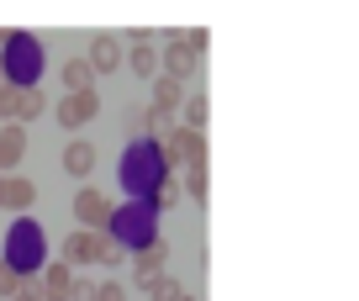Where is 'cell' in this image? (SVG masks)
Returning <instances> with one entry per match:
<instances>
[{
    "label": "cell",
    "mask_w": 359,
    "mask_h": 301,
    "mask_svg": "<svg viewBox=\"0 0 359 301\" xmlns=\"http://www.w3.org/2000/svg\"><path fill=\"white\" fill-rule=\"evenodd\" d=\"M116 180H122L127 201H154V190L169 180L164 143H154V138H137V143H127L122 164H116Z\"/></svg>",
    "instance_id": "cell-1"
},
{
    "label": "cell",
    "mask_w": 359,
    "mask_h": 301,
    "mask_svg": "<svg viewBox=\"0 0 359 301\" xmlns=\"http://www.w3.org/2000/svg\"><path fill=\"white\" fill-rule=\"evenodd\" d=\"M0 259H6L22 280L43 275V269H48V233H43V222L16 217V222L6 227V254H0Z\"/></svg>",
    "instance_id": "cell-2"
},
{
    "label": "cell",
    "mask_w": 359,
    "mask_h": 301,
    "mask_svg": "<svg viewBox=\"0 0 359 301\" xmlns=\"http://www.w3.org/2000/svg\"><path fill=\"white\" fill-rule=\"evenodd\" d=\"M106 233H111L122 248L143 254V248L158 243V206L154 201H122V206L111 212V227H106Z\"/></svg>",
    "instance_id": "cell-3"
},
{
    "label": "cell",
    "mask_w": 359,
    "mask_h": 301,
    "mask_svg": "<svg viewBox=\"0 0 359 301\" xmlns=\"http://www.w3.org/2000/svg\"><path fill=\"white\" fill-rule=\"evenodd\" d=\"M0 58H6V85H16V90H37V79L48 69L43 37H32V32H11V43L0 48Z\"/></svg>",
    "instance_id": "cell-4"
},
{
    "label": "cell",
    "mask_w": 359,
    "mask_h": 301,
    "mask_svg": "<svg viewBox=\"0 0 359 301\" xmlns=\"http://www.w3.org/2000/svg\"><path fill=\"white\" fill-rule=\"evenodd\" d=\"M164 164L169 175H191V169H206V138L191 133V127H175L164 138Z\"/></svg>",
    "instance_id": "cell-5"
},
{
    "label": "cell",
    "mask_w": 359,
    "mask_h": 301,
    "mask_svg": "<svg viewBox=\"0 0 359 301\" xmlns=\"http://www.w3.org/2000/svg\"><path fill=\"white\" fill-rule=\"evenodd\" d=\"M127 69H133L137 79H158L164 74V48H154V32H133L127 37Z\"/></svg>",
    "instance_id": "cell-6"
},
{
    "label": "cell",
    "mask_w": 359,
    "mask_h": 301,
    "mask_svg": "<svg viewBox=\"0 0 359 301\" xmlns=\"http://www.w3.org/2000/svg\"><path fill=\"white\" fill-rule=\"evenodd\" d=\"M111 212H116V206L101 196V190H90V185L74 196V217H79V227H85V233H95V227H111Z\"/></svg>",
    "instance_id": "cell-7"
},
{
    "label": "cell",
    "mask_w": 359,
    "mask_h": 301,
    "mask_svg": "<svg viewBox=\"0 0 359 301\" xmlns=\"http://www.w3.org/2000/svg\"><path fill=\"white\" fill-rule=\"evenodd\" d=\"M201 69V53L191 48V37H164V74L185 85V74Z\"/></svg>",
    "instance_id": "cell-8"
},
{
    "label": "cell",
    "mask_w": 359,
    "mask_h": 301,
    "mask_svg": "<svg viewBox=\"0 0 359 301\" xmlns=\"http://www.w3.org/2000/svg\"><path fill=\"white\" fill-rule=\"evenodd\" d=\"M101 112V95L95 90H79V95H58V127H85L90 116Z\"/></svg>",
    "instance_id": "cell-9"
},
{
    "label": "cell",
    "mask_w": 359,
    "mask_h": 301,
    "mask_svg": "<svg viewBox=\"0 0 359 301\" xmlns=\"http://www.w3.org/2000/svg\"><path fill=\"white\" fill-rule=\"evenodd\" d=\"M85 58H90V69H95V74H111V69L127 64V43H122V37H95Z\"/></svg>",
    "instance_id": "cell-10"
},
{
    "label": "cell",
    "mask_w": 359,
    "mask_h": 301,
    "mask_svg": "<svg viewBox=\"0 0 359 301\" xmlns=\"http://www.w3.org/2000/svg\"><path fill=\"white\" fill-rule=\"evenodd\" d=\"M74 265H64V259H58V265H48L43 269V296L48 301H74Z\"/></svg>",
    "instance_id": "cell-11"
},
{
    "label": "cell",
    "mask_w": 359,
    "mask_h": 301,
    "mask_svg": "<svg viewBox=\"0 0 359 301\" xmlns=\"http://www.w3.org/2000/svg\"><path fill=\"white\" fill-rule=\"evenodd\" d=\"M22 154H27V127L6 122V127H0V175H11V169L22 164Z\"/></svg>",
    "instance_id": "cell-12"
},
{
    "label": "cell",
    "mask_w": 359,
    "mask_h": 301,
    "mask_svg": "<svg viewBox=\"0 0 359 301\" xmlns=\"http://www.w3.org/2000/svg\"><path fill=\"white\" fill-rule=\"evenodd\" d=\"M164 269H169V259H164V243H154V248H143V254H133V280H137V286H154V280L158 275H164Z\"/></svg>",
    "instance_id": "cell-13"
},
{
    "label": "cell",
    "mask_w": 359,
    "mask_h": 301,
    "mask_svg": "<svg viewBox=\"0 0 359 301\" xmlns=\"http://www.w3.org/2000/svg\"><path fill=\"white\" fill-rule=\"evenodd\" d=\"M95 243H101V233H85V227H79V233L64 238L58 259H64V265H95Z\"/></svg>",
    "instance_id": "cell-14"
},
{
    "label": "cell",
    "mask_w": 359,
    "mask_h": 301,
    "mask_svg": "<svg viewBox=\"0 0 359 301\" xmlns=\"http://www.w3.org/2000/svg\"><path fill=\"white\" fill-rule=\"evenodd\" d=\"M95 159H101V148H95V143H85V138H74V143L64 148V175L85 180L90 169H95Z\"/></svg>",
    "instance_id": "cell-15"
},
{
    "label": "cell",
    "mask_w": 359,
    "mask_h": 301,
    "mask_svg": "<svg viewBox=\"0 0 359 301\" xmlns=\"http://www.w3.org/2000/svg\"><path fill=\"white\" fill-rule=\"evenodd\" d=\"M37 201V185L27 175H6V185H0V206H11V212H27Z\"/></svg>",
    "instance_id": "cell-16"
},
{
    "label": "cell",
    "mask_w": 359,
    "mask_h": 301,
    "mask_svg": "<svg viewBox=\"0 0 359 301\" xmlns=\"http://www.w3.org/2000/svg\"><path fill=\"white\" fill-rule=\"evenodd\" d=\"M154 112H185V85L169 74L154 79Z\"/></svg>",
    "instance_id": "cell-17"
},
{
    "label": "cell",
    "mask_w": 359,
    "mask_h": 301,
    "mask_svg": "<svg viewBox=\"0 0 359 301\" xmlns=\"http://www.w3.org/2000/svg\"><path fill=\"white\" fill-rule=\"evenodd\" d=\"M90 79H95L90 58H69V64L58 69V85H64V95H79V90H90Z\"/></svg>",
    "instance_id": "cell-18"
},
{
    "label": "cell",
    "mask_w": 359,
    "mask_h": 301,
    "mask_svg": "<svg viewBox=\"0 0 359 301\" xmlns=\"http://www.w3.org/2000/svg\"><path fill=\"white\" fill-rule=\"evenodd\" d=\"M180 201H185V175H169L164 185L154 190V206H158V212H169V206H180Z\"/></svg>",
    "instance_id": "cell-19"
},
{
    "label": "cell",
    "mask_w": 359,
    "mask_h": 301,
    "mask_svg": "<svg viewBox=\"0 0 359 301\" xmlns=\"http://www.w3.org/2000/svg\"><path fill=\"white\" fill-rule=\"evenodd\" d=\"M143 301H185V290H180V280H175V275L164 269V275H158L154 286L143 290Z\"/></svg>",
    "instance_id": "cell-20"
},
{
    "label": "cell",
    "mask_w": 359,
    "mask_h": 301,
    "mask_svg": "<svg viewBox=\"0 0 359 301\" xmlns=\"http://www.w3.org/2000/svg\"><path fill=\"white\" fill-rule=\"evenodd\" d=\"M206 122H212V100H206L201 90H196V95L185 100V127H191V133H201Z\"/></svg>",
    "instance_id": "cell-21"
},
{
    "label": "cell",
    "mask_w": 359,
    "mask_h": 301,
    "mask_svg": "<svg viewBox=\"0 0 359 301\" xmlns=\"http://www.w3.org/2000/svg\"><path fill=\"white\" fill-rule=\"evenodd\" d=\"M48 112V95H43V85H37V90H22V116H16V122H32V116H43Z\"/></svg>",
    "instance_id": "cell-22"
},
{
    "label": "cell",
    "mask_w": 359,
    "mask_h": 301,
    "mask_svg": "<svg viewBox=\"0 0 359 301\" xmlns=\"http://www.w3.org/2000/svg\"><path fill=\"white\" fill-rule=\"evenodd\" d=\"M16 116H22V90L0 85V122H16Z\"/></svg>",
    "instance_id": "cell-23"
},
{
    "label": "cell",
    "mask_w": 359,
    "mask_h": 301,
    "mask_svg": "<svg viewBox=\"0 0 359 301\" xmlns=\"http://www.w3.org/2000/svg\"><path fill=\"white\" fill-rule=\"evenodd\" d=\"M95 265H122V243H116L111 233H106L101 243H95Z\"/></svg>",
    "instance_id": "cell-24"
},
{
    "label": "cell",
    "mask_w": 359,
    "mask_h": 301,
    "mask_svg": "<svg viewBox=\"0 0 359 301\" xmlns=\"http://www.w3.org/2000/svg\"><path fill=\"white\" fill-rule=\"evenodd\" d=\"M206 190H212L206 169H191V175H185V196H191V201H206Z\"/></svg>",
    "instance_id": "cell-25"
},
{
    "label": "cell",
    "mask_w": 359,
    "mask_h": 301,
    "mask_svg": "<svg viewBox=\"0 0 359 301\" xmlns=\"http://www.w3.org/2000/svg\"><path fill=\"white\" fill-rule=\"evenodd\" d=\"M16 290H22V275H16V269L0 259V296H16Z\"/></svg>",
    "instance_id": "cell-26"
},
{
    "label": "cell",
    "mask_w": 359,
    "mask_h": 301,
    "mask_svg": "<svg viewBox=\"0 0 359 301\" xmlns=\"http://www.w3.org/2000/svg\"><path fill=\"white\" fill-rule=\"evenodd\" d=\"M11 301H48L43 296V280H22V290H16Z\"/></svg>",
    "instance_id": "cell-27"
},
{
    "label": "cell",
    "mask_w": 359,
    "mask_h": 301,
    "mask_svg": "<svg viewBox=\"0 0 359 301\" xmlns=\"http://www.w3.org/2000/svg\"><path fill=\"white\" fill-rule=\"evenodd\" d=\"M74 301H101V286H90V280H79V286H74Z\"/></svg>",
    "instance_id": "cell-28"
},
{
    "label": "cell",
    "mask_w": 359,
    "mask_h": 301,
    "mask_svg": "<svg viewBox=\"0 0 359 301\" xmlns=\"http://www.w3.org/2000/svg\"><path fill=\"white\" fill-rule=\"evenodd\" d=\"M0 185H6V175H0Z\"/></svg>",
    "instance_id": "cell-29"
},
{
    "label": "cell",
    "mask_w": 359,
    "mask_h": 301,
    "mask_svg": "<svg viewBox=\"0 0 359 301\" xmlns=\"http://www.w3.org/2000/svg\"><path fill=\"white\" fill-rule=\"evenodd\" d=\"M185 301H196V296H185Z\"/></svg>",
    "instance_id": "cell-30"
}]
</instances>
